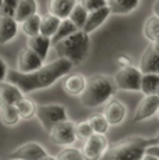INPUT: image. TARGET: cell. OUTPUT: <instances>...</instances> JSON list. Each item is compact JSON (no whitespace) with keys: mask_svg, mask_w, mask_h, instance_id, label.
Here are the masks:
<instances>
[{"mask_svg":"<svg viewBox=\"0 0 159 160\" xmlns=\"http://www.w3.org/2000/svg\"><path fill=\"white\" fill-rule=\"evenodd\" d=\"M87 15H88V11L82 7L81 3H75V6L73 7L71 13L69 14V20L77 27L78 29L82 28V25L85 24V20H87Z\"/></svg>","mask_w":159,"mask_h":160,"instance_id":"f1b7e54d","label":"cell"},{"mask_svg":"<svg viewBox=\"0 0 159 160\" xmlns=\"http://www.w3.org/2000/svg\"><path fill=\"white\" fill-rule=\"evenodd\" d=\"M44 64V60L32 52L29 48H24L20 52L17 58V71L18 72H31Z\"/></svg>","mask_w":159,"mask_h":160,"instance_id":"30bf717a","label":"cell"},{"mask_svg":"<svg viewBox=\"0 0 159 160\" xmlns=\"http://www.w3.org/2000/svg\"><path fill=\"white\" fill-rule=\"evenodd\" d=\"M156 143V139L145 137H128L106 148L105 153L99 160H141L145 149Z\"/></svg>","mask_w":159,"mask_h":160,"instance_id":"7a4b0ae2","label":"cell"},{"mask_svg":"<svg viewBox=\"0 0 159 160\" xmlns=\"http://www.w3.org/2000/svg\"><path fill=\"white\" fill-rule=\"evenodd\" d=\"M145 153H148V155H152V156H155V158L159 159V143L149 145V146L145 149Z\"/></svg>","mask_w":159,"mask_h":160,"instance_id":"d590c367","label":"cell"},{"mask_svg":"<svg viewBox=\"0 0 159 160\" xmlns=\"http://www.w3.org/2000/svg\"><path fill=\"white\" fill-rule=\"evenodd\" d=\"M92 132H94L92 128H91V125L88 124L87 120H84V121H80V122L75 124V135H77L78 139L85 141L91 134H92Z\"/></svg>","mask_w":159,"mask_h":160,"instance_id":"1f68e13d","label":"cell"},{"mask_svg":"<svg viewBox=\"0 0 159 160\" xmlns=\"http://www.w3.org/2000/svg\"><path fill=\"white\" fill-rule=\"evenodd\" d=\"M140 0H108V7L113 14H128L134 11Z\"/></svg>","mask_w":159,"mask_h":160,"instance_id":"44dd1931","label":"cell"},{"mask_svg":"<svg viewBox=\"0 0 159 160\" xmlns=\"http://www.w3.org/2000/svg\"><path fill=\"white\" fill-rule=\"evenodd\" d=\"M50 46H52L50 38L42 35V33H36V35H33V36H28V41H27V48H29L32 52H35L42 60L46 58Z\"/></svg>","mask_w":159,"mask_h":160,"instance_id":"e0dca14e","label":"cell"},{"mask_svg":"<svg viewBox=\"0 0 159 160\" xmlns=\"http://www.w3.org/2000/svg\"><path fill=\"white\" fill-rule=\"evenodd\" d=\"M18 22L13 17L0 15V45L11 42L17 36Z\"/></svg>","mask_w":159,"mask_h":160,"instance_id":"9a60e30c","label":"cell"},{"mask_svg":"<svg viewBox=\"0 0 159 160\" xmlns=\"http://www.w3.org/2000/svg\"><path fill=\"white\" fill-rule=\"evenodd\" d=\"M141 71L133 66L121 67L113 77V81L117 89L121 91H140V84H141Z\"/></svg>","mask_w":159,"mask_h":160,"instance_id":"8992f818","label":"cell"},{"mask_svg":"<svg viewBox=\"0 0 159 160\" xmlns=\"http://www.w3.org/2000/svg\"><path fill=\"white\" fill-rule=\"evenodd\" d=\"M0 121L8 127H13L20 121V116H18V112L14 104L0 106Z\"/></svg>","mask_w":159,"mask_h":160,"instance_id":"484cf974","label":"cell"},{"mask_svg":"<svg viewBox=\"0 0 159 160\" xmlns=\"http://www.w3.org/2000/svg\"><path fill=\"white\" fill-rule=\"evenodd\" d=\"M109 14H110V8H109L108 6H105V7H102V8H98L95 11H91V13H88L85 24L82 25L81 29L87 33L92 32V31H95L96 28H99V27L102 25L103 21L109 17Z\"/></svg>","mask_w":159,"mask_h":160,"instance_id":"5bb4252c","label":"cell"},{"mask_svg":"<svg viewBox=\"0 0 159 160\" xmlns=\"http://www.w3.org/2000/svg\"><path fill=\"white\" fill-rule=\"evenodd\" d=\"M155 139H156V143H159V131H158V134H156V137H155Z\"/></svg>","mask_w":159,"mask_h":160,"instance_id":"b9f144b4","label":"cell"},{"mask_svg":"<svg viewBox=\"0 0 159 160\" xmlns=\"http://www.w3.org/2000/svg\"><path fill=\"white\" fill-rule=\"evenodd\" d=\"M35 116L48 132L57 124L67 120V110L63 104H39L36 106Z\"/></svg>","mask_w":159,"mask_h":160,"instance_id":"5b68a950","label":"cell"},{"mask_svg":"<svg viewBox=\"0 0 159 160\" xmlns=\"http://www.w3.org/2000/svg\"><path fill=\"white\" fill-rule=\"evenodd\" d=\"M60 21H62V20H60L59 17H56V15H53L50 13L42 15V17H41V24H39V33L52 38V36H53V33L56 32V29H57V27H59Z\"/></svg>","mask_w":159,"mask_h":160,"instance_id":"7402d4cb","label":"cell"},{"mask_svg":"<svg viewBox=\"0 0 159 160\" xmlns=\"http://www.w3.org/2000/svg\"><path fill=\"white\" fill-rule=\"evenodd\" d=\"M56 160H84L81 149H75V148H66L62 152L57 153Z\"/></svg>","mask_w":159,"mask_h":160,"instance_id":"4dcf8cb0","label":"cell"},{"mask_svg":"<svg viewBox=\"0 0 159 160\" xmlns=\"http://www.w3.org/2000/svg\"><path fill=\"white\" fill-rule=\"evenodd\" d=\"M159 107V98L156 95H145V98L138 103L134 114V121H144L154 114H156Z\"/></svg>","mask_w":159,"mask_h":160,"instance_id":"8fae6325","label":"cell"},{"mask_svg":"<svg viewBox=\"0 0 159 160\" xmlns=\"http://www.w3.org/2000/svg\"><path fill=\"white\" fill-rule=\"evenodd\" d=\"M154 14L156 17H159V0H155V3H154Z\"/></svg>","mask_w":159,"mask_h":160,"instance_id":"74e56055","label":"cell"},{"mask_svg":"<svg viewBox=\"0 0 159 160\" xmlns=\"http://www.w3.org/2000/svg\"><path fill=\"white\" fill-rule=\"evenodd\" d=\"M24 93L11 82L2 81L0 82V106H7V104H16Z\"/></svg>","mask_w":159,"mask_h":160,"instance_id":"2e32d148","label":"cell"},{"mask_svg":"<svg viewBox=\"0 0 159 160\" xmlns=\"http://www.w3.org/2000/svg\"><path fill=\"white\" fill-rule=\"evenodd\" d=\"M117 64L120 66V68L121 67H127V66H131V60H130V57H127V56H119Z\"/></svg>","mask_w":159,"mask_h":160,"instance_id":"8d00e7d4","label":"cell"},{"mask_svg":"<svg viewBox=\"0 0 159 160\" xmlns=\"http://www.w3.org/2000/svg\"><path fill=\"white\" fill-rule=\"evenodd\" d=\"M108 148V141L103 134L92 132L84 141V148L81 149L84 160H99Z\"/></svg>","mask_w":159,"mask_h":160,"instance_id":"ba28073f","label":"cell"},{"mask_svg":"<svg viewBox=\"0 0 159 160\" xmlns=\"http://www.w3.org/2000/svg\"><path fill=\"white\" fill-rule=\"evenodd\" d=\"M2 2H3V0H0V7H2Z\"/></svg>","mask_w":159,"mask_h":160,"instance_id":"f6af8a7d","label":"cell"},{"mask_svg":"<svg viewBox=\"0 0 159 160\" xmlns=\"http://www.w3.org/2000/svg\"><path fill=\"white\" fill-rule=\"evenodd\" d=\"M103 117L109 125H119L126 117V106L120 100H110L103 110Z\"/></svg>","mask_w":159,"mask_h":160,"instance_id":"4fadbf2b","label":"cell"},{"mask_svg":"<svg viewBox=\"0 0 159 160\" xmlns=\"http://www.w3.org/2000/svg\"><path fill=\"white\" fill-rule=\"evenodd\" d=\"M151 45H152V48L155 49V52H158V53H159V38L155 39L154 42H151Z\"/></svg>","mask_w":159,"mask_h":160,"instance_id":"f35d334b","label":"cell"},{"mask_svg":"<svg viewBox=\"0 0 159 160\" xmlns=\"http://www.w3.org/2000/svg\"><path fill=\"white\" fill-rule=\"evenodd\" d=\"M18 112V116L23 120H31L33 116H35V110H36V104L32 99L23 96L18 102L14 104Z\"/></svg>","mask_w":159,"mask_h":160,"instance_id":"603a6c76","label":"cell"},{"mask_svg":"<svg viewBox=\"0 0 159 160\" xmlns=\"http://www.w3.org/2000/svg\"><path fill=\"white\" fill-rule=\"evenodd\" d=\"M13 160H16V159H13Z\"/></svg>","mask_w":159,"mask_h":160,"instance_id":"bcb514c9","label":"cell"},{"mask_svg":"<svg viewBox=\"0 0 159 160\" xmlns=\"http://www.w3.org/2000/svg\"><path fill=\"white\" fill-rule=\"evenodd\" d=\"M53 48L59 57L69 60L73 66H78L90 52V36L82 29H77L71 35L54 43Z\"/></svg>","mask_w":159,"mask_h":160,"instance_id":"277c9868","label":"cell"},{"mask_svg":"<svg viewBox=\"0 0 159 160\" xmlns=\"http://www.w3.org/2000/svg\"><path fill=\"white\" fill-rule=\"evenodd\" d=\"M77 29L78 28L69 20V18H64V20L60 21V24H59V27H57L56 32H54L53 36L50 38V45L53 46L54 43H57L59 41L64 39L66 36H69V35H71L73 32H75Z\"/></svg>","mask_w":159,"mask_h":160,"instance_id":"cb8c5ba5","label":"cell"},{"mask_svg":"<svg viewBox=\"0 0 159 160\" xmlns=\"http://www.w3.org/2000/svg\"><path fill=\"white\" fill-rule=\"evenodd\" d=\"M141 160H159V159L155 158V156H152V155H148V153H145V155L142 156Z\"/></svg>","mask_w":159,"mask_h":160,"instance_id":"ab89813d","label":"cell"},{"mask_svg":"<svg viewBox=\"0 0 159 160\" xmlns=\"http://www.w3.org/2000/svg\"><path fill=\"white\" fill-rule=\"evenodd\" d=\"M140 71L141 74H159V53L155 52L152 45L144 50L140 60Z\"/></svg>","mask_w":159,"mask_h":160,"instance_id":"7c38bea8","label":"cell"},{"mask_svg":"<svg viewBox=\"0 0 159 160\" xmlns=\"http://www.w3.org/2000/svg\"><path fill=\"white\" fill-rule=\"evenodd\" d=\"M156 96L159 98V88H158V91H156Z\"/></svg>","mask_w":159,"mask_h":160,"instance_id":"ee69618b","label":"cell"},{"mask_svg":"<svg viewBox=\"0 0 159 160\" xmlns=\"http://www.w3.org/2000/svg\"><path fill=\"white\" fill-rule=\"evenodd\" d=\"M71 68L73 64L69 60L59 57L46 66L42 64L39 68L31 72H18L17 70H10L7 71L6 79L16 85L23 93H29L38 89L52 87L59 78L69 74Z\"/></svg>","mask_w":159,"mask_h":160,"instance_id":"6da1fadb","label":"cell"},{"mask_svg":"<svg viewBox=\"0 0 159 160\" xmlns=\"http://www.w3.org/2000/svg\"><path fill=\"white\" fill-rule=\"evenodd\" d=\"M7 63H6L4 60H3L2 57H0V82L2 81H6V77H7Z\"/></svg>","mask_w":159,"mask_h":160,"instance_id":"e575fe53","label":"cell"},{"mask_svg":"<svg viewBox=\"0 0 159 160\" xmlns=\"http://www.w3.org/2000/svg\"><path fill=\"white\" fill-rule=\"evenodd\" d=\"M85 81H87V78L82 74H71L64 79L63 89L71 96H77V95H81V92L84 91Z\"/></svg>","mask_w":159,"mask_h":160,"instance_id":"d6986e66","label":"cell"},{"mask_svg":"<svg viewBox=\"0 0 159 160\" xmlns=\"http://www.w3.org/2000/svg\"><path fill=\"white\" fill-rule=\"evenodd\" d=\"M39 24H41V15L35 13L21 22V28H23V32L27 36H33L36 33H39Z\"/></svg>","mask_w":159,"mask_h":160,"instance_id":"4316f807","label":"cell"},{"mask_svg":"<svg viewBox=\"0 0 159 160\" xmlns=\"http://www.w3.org/2000/svg\"><path fill=\"white\" fill-rule=\"evenodd\" d=\"M48 153L44 146L36 142H27L20 148H17L14 152L10 153V159L16 160H41Z\"/></svg>","mask_w":159,"mask_h":160,"instance_id":"9c48e42d","label":"cell"},{"mask_svg":"<svg viewBox=\"0 0 159 160\" xmlns=\"http://www.w3.org/2000/svg\"><path fill=\"white\" fill-rule=\"evenodd\" d=\"M36 8H38L36 0H18V4H17L16 13H14L13 18L18 24H21L25 18H28L29 15L35 14Z\"/></svg>","mask_w":159,"mask_h":160,"instance_id":"ffe728a7","label":"cell"},{"mask_svg":"<svg viewBox=\"0 0 159 160\" xmlns=\"http://www.w3.org/2000/svg\"><path fill=\"white\" fill-rule=\"evenodd\" d=\"M116 91L117 88H116L113 78L95 74V75H91L90 78H87L84 91L80 95V99L84 106L95 107L108 102L116 93Z\"/></svg>","mask_w":159,"mask_h":160,"instance_id":"3957f363","label":"cell"},{"mask_svg":"<svg viewBox=\"0 0 159 160\" xmlns=\"http://www.w3.org/2000/svg\"><path fill=\"white\" fill-rule=\"evenodd\" d=\"M49 138L54 145L59 146H67L73 145L77 139L75 135V124L73 121H62L57 122L50 131H49Z\"/></svg>","mask_w":159,"mask_h":160,"instance_id":"52a82bcc","label":"cell"},{"mask_svg":"<svg viewBox=\"0 0 159 160\" xmlns=\"http://www.w3.org/2000/svg\"><path fill=\"white\" fill-rule=\"evenodd\" d=\"M87 121L91 125L92 131L98 132V134H105L109 128V124L106 121V118L103 117V114H92Z\"/></svg>","mask_w":159,"mask_h":160,"instance_id":"f546056e","label":"cell"},{"mask_svg":"<svg viewBox=\"0 0 159 160\" xmlns=\"http://www.w3.org/2000/svg\"><path fill=\"white\" fill-rule=\"evenodd\" d=\"M41 160H56V158H52V156L46 155V156H45V158H42Z\"/></svg>","mask_w":159,"mask_h":160,"instance_id":"60d3db41","label":"cell"},{"mask_svg":"<svg viewBox=\"0 0 159 160\" xmlns=\"http://www.w3.org/2000/svg\"><path fill=\"white\" fill-rule=\"evenodd\" d=\"M75 3H77V0H49L48 10L50 14L59 17L60 20H64L71 13Z\"/></svg>","mask_w":159,"mask_h":160,"instance_id":"ac0fdd59","label":"cell"},{"mask_svg":"<svg viewBox=\"0 0 159 160\" xmlns=\"http://www.w3.org/2000/svg\"><path fill=\"white\" fill-rule=\"evenodd\" d=\"M17 4H18V0H3V2H2V7H0V15L14 17Z\"/></svg>","mask_w":159,"mask_h":160,"instance_id":"d6a6232c","label":"cell"},{"mask_svg":"<svg viewBox=\"0 0 159 160\" xmlns=\"http://www.w3.org/2000/svg\"><path fill=\"white\" fill-rule=\"evenodd\" d=\"M159 88V74H142L140 91L144 95H156Z\"/></svg>","mask_w":159,"mask_h":160,"instance_id":"d4e9b609","label":"cell"},{"mask_svg":"<svg viewBox=\"0 0 159 160\" xmlns=\"http://www.w3.org/2000/svg\"><path fill=\"white\" fill-rule=\"evenodd\" d=\"M81 4L88 13H91V11H95L98 8L108 6V0H81Z\"/></svg>","mask_w":159,"mask_h":160,"instance_id":"836d02e7","label":"cell"},{"mask_svg":"<svg viewBox=\"0 0 159 160\" xmlns=\"http://www.w3.org/2000/svg\"><path fill=\"white\" fill-rule=\"evenodd\" d=\"M156 114H158V118H159V107H158V110H156Z\"/></svg>","mask_w":159,"mask_h":160,"instance_id":"7bdbcfd3","label":"cell"},{"mask_svg":"<svg viewBox=\"0 0 159 160\" xmlns=\"http://www.w3.org/2000/svg\"><path fill=\"white\" fill-rule=\"evenodd\" d=\"M144 35L148 41L154 42L155 39L159 38V17L152 15L144 24Z\"/></svg>","mask_w":159,"mask_h":160,"instance_id":"83f0119b","label":"cell"}]
</instances>
